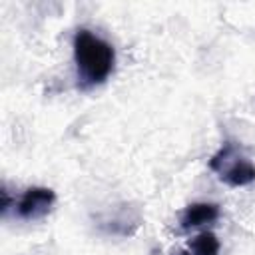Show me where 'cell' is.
Segmentation results:
<instances>
[{
    "instance_id": "52a82bcc",
    "label": "cell",
    "mask_w": 255,
    "mask_h": 255,
    "mask_svg": "<svg viewBox=\"0 0 255 255\" xmlns=\"http://www.w3.org/2000/svg\"><path fill=\"white\" fill-rule=\"evenodd\" d=\"M173 255H191L189 251H177V253H173Z\"/></svg>"
},
{
    "instance_id": "7a4b0ae2",
    "label": "cell",
    "mask_w": 255,
    "mask_h": 255,
    "mask_svg": "<svg viewBox=\"0 0 255 255\" xmlns=\"http://www.w3.org/2000/svg\"><path fill=\"white\" fill-rule=\"evenodd\" d=\"M54 201L56 193L50 187H28L16 203V213L20 219L36 221L50 213Z\"/></svg>"
},
{
    "instance_id": "3957f363",
    "label": "cell",
    "mask_w": 255,
    "mask_h": 255,
    "mask_svg": "<svg viewBox=\"0 0 255 255\" xmlns=\"http://www.w3.org/2000/svg\"><path fill=\"white\" fill-rule=\"evenodd\" d=\"M219 177L229 187H243L255 181V165L243 157H231L219 167Z\"/></svg>"
},
{
    "instance_id": "5b68a950",
    "label": "cell",
    "mask_w": 255,
    "mask_h": 255,
    "mask_svg": "<svg viewBox=\"0 0 255 255\" xmlns=\"http://www.w3.org/2000/svg\"><path fill=\"white\" fill-rule=\"evenodd\" d=\"M191 255H219V239L211 231H201L189 241Z\"/></svg>"
},
{
    "instance_id": "8992f818",
    "label": "cell",
    "mask_w": 255,
    "mask_h": 255,
    "mask_svg": "<svg viewBox=\"0 0 255 255\" xmlns=\"http://www.w3.org/2000/svg\"><path fill=\"white\" fill-rule=\"evenodd\" d=\"M235 155V143L233 141H225L223 145H221V149L209 159V169H213V171H219V167L225 163V161H229L231 157Z\"/></svg>"
},
{
    "instance_id": "6da1fadb",
    "label": "cell",
    "mask_w": 255,
    "mask_h": 255,
    "mask_svg": "<svg viewBox=\"0 0 255 255\" xmlns=\"http://www.w3.org/2000/svg\"><path fill=\"white\" fill-rule=\"evenodd\" d=\"M74 62L78 70L80 88L88 90L104 84L114 72L116 50L110 42L90 32L88 28H78L74 34Z\"/></svg>"
},
{
    "instance_id": "277c9868",
    "label": "cell",
    "mask_w": 255,
    "mask_h": 255,
    "mask_svg": "<svg viewBox=\"0 0 255 255\" xmlns=\"http://www.w3.org/2000/svg\"><path fill=\"white\" fill-rule=\"evenodd\" d=\"M217 217H219V205L217 203L199 201V203L187 205L181 211L179 223L183 229H193V227H201L205 223H213Z\"/></svg>"
}]
</instances>
